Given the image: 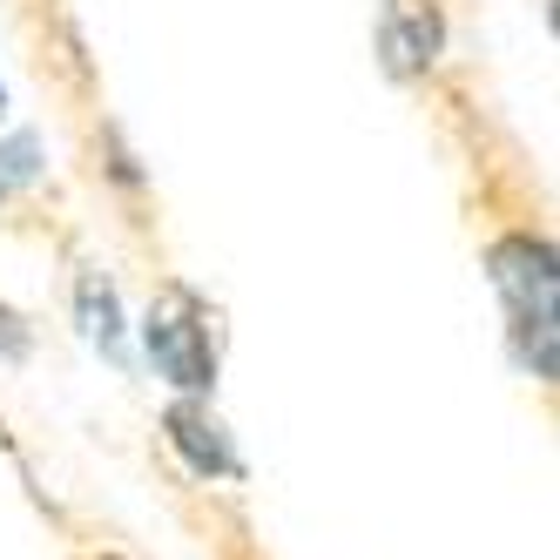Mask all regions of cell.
<instances>
[{
	"label": "cell",
	"mask_w": 560,
	"mask_h": 560,
	"mask_svg": "<svg viewBox=\"0 0 560 560\" xmlns=\"http://www.w3.org/2000/svg\"><path fill=\"white\" fill-rule=\"evenodd\" d=\"M163 432H170V453L196 479H244V459L230 446V425L210 412V398H176L163 412Z\"/></svg>",
	"instance_id": "4"
},
{
	"label": "cell",
	"mask_w": 560,
	"mask_h": 560,
	"mask_svg": "<svg viewBox=\"0 0 560 560\" xmlns=\"http://www.w3.org/2000/svg\"><path fill=\"white\" fill-rule=\"evenodd\" d=\"M378 55L392 82H425L446 55V14L439 0H385L378 8Z\"/></svg>",
	"instance_id": "3"
},
{
	"label": "cell",
	"mask_w": 560,
	"mask_h": 560,
	"mask_svg": "<svg viewBox=\"0 0 560 560\" xmlns=\"http://www.w3.org/2000/svg\"><path fill=\"white\" fill-rule=\"evenodd\" d=\"M42 142L34 136H0V203H8V196H21V189H34L42 183Z\"/></svg>",
	"instance_id": "6"
},
{
	"label": "cell",
	"mask_w": 560,
	"mask_h": 560,
	"mask_svg": "<svg viewBox=\"0 0 560 560\" xmlns=\"http://www.w3.org/2000/svg\"><path fill=\"white\" fill-rule=\"evenodd\" d=\"M487 270H493V291L506 304V331L513 351L540 385H553L560 372V264L553 244L534 230H506L487 244Z\"/></svg>",
	"instance_id": "1"
},
{
	"label": "cell",
	"mask_w": 560,
	"mask_h": 560,
	"mask_svg": "<svg viewBox=\"0 0 560 560\" xmlns=\"http://www.w3.org/2000/svg\"><path fill=\"white\" fill-rule=\"evenodd\" d=\"M142 345L149 365L176 385V398H210L217 392V317L189 284H163L142 311Z\"/></svg>",
	"instance_id": "2"
},
{
	"label": "cell",
	"mask_w": 560,
	"mask_h": 560,
	"mask_svg": "<svg viewBox=\"0 0 560 560\" xmlns=\"http://www.w3.org/2000/svg\"><path fill=\"white\" fill-rule=\"evenodd\" d=\"M74 304H82V331H89L102 351H122V304H115V291L102 284V277H82Z\"/></svg>",
	"instance_id": "5"
}]
</instances>
